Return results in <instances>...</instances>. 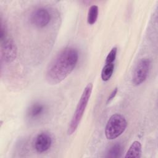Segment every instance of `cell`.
Returning a JSON list of instances; mask_svg holds the SVG:
<instances>
[{
    "label": "cell",
    "instance_id": "cell-1",
    "mask_svg": "<svg viewBox=\"0 0 158 158\" xmlns=\"http://www.w3.org/2000/svg\"><path fill=\"white\" fill-rule=\"evenodd\" d=\"M78 60V52L72 47L60 50L49 63L45 79L49 85H57L65 79L73 71Z\"/></svg>",
    "mask_w": 158,
    "mask_h": 158
},
{
    "label": "cell",
    "instance_id": "cell-2",
    "mask_svg": "<svg viewBox=\"0 0 158 158\" xmlns=\"http://www.w3.org/2000/svg\"><path fill=\"white\" fill-rule=\"evenodd\" d=\"M92 89H93L92 83H88L85 88L83 91V93L80 97V99L78 101L77 106L76 107L75 111L72 118V120L69 125L68 130H67L68 135H70L76 131L81 120V118L83 115L85 109L87 106L88 102L89 101V98L91 94Z\"/></svg>",
    "mask_w": 158,
    "mask_h": 158
},
{
    "label": "cell",
    "instance_id": "cell-3",
    "mask_svg": "<svg viewBox=\"0 0 158 158\" xmlns=\"http://www.w3.org/2000/svg\"><path fill=\"white\" fill-rule=\"evenodd\" d=\"M127 127L125 118L120 114L112 115L107 122L105 128V135L107 139L112 140L121 135Z\"/></svg>",
    "mask_w": 158,
    "mask_h": 158
},
{
    "label": "cell",
    "instance_id": "cell-4",
    "mask_svg": "<svg viewBox=\"0 0 158 158\" xmlns=\"http://www.w3.org/2000/svg\"><path fill=\"white\" fill-rule=\"evenodd\" d=\"M151 68V60L144 57L141 59L136 65L131 77V83L134 86L143 83L147 78Z\"/></svg>",
    "mask_w": 158,
    "mask_h": 158
},
{
    "label": "cell",
    "instance_id": "cell-5",
    "mask_svg": "<svg viewBox=\"0 0 158 158\" xmlns=\"http://www.w3.org/2000/svg\"><path fill=\"white\" fill-rule=\"evenodd\" d=\"M1 56L6 62L14 61L17 56V48L14 40L7 36L1 40Z\"/></svg>",
    "mask_w": 158,
    "mask_h": 158
},
{
    "label": "cell",
    "instance_id": "cell-6",
    "mask_svg": "<svg viewBox=\"0 0 158 158\" xmlns=\"http://www.w3.org/2000/svg\"><path fill=\"white\" fill-rule=\"evenodd\" d=\"M30 20L35 27L43 28L50 22L51 15L46 9L44 7L37 8L31 14Z\"/></svg>",
    "mask_w": 158,
    "mask_h": 158
},
{
    "label": "cell",
    "instance_id": "cell-7",
    "mask_svg": "<svg viewBox=\"0 0 158 158\" xmlns=\"http://www.w3.org/2000/svg\"><path fill=\"white\" fill-rule=\"evenodd\" d=\"M52 144V137L51 135L46 131L39 133L35 138L34 147L38 153H43L47 151Z\"/></svg>",
    "mask_w": 158,
    "mask_h": 158
},
{
    "label": "cell",
    "instance_id": "cell-8",
    "mask_svg": "<svg viewBox=\"0 0 158 158\" xmlns=\"http://www.w3.org/2000/svg\"><path fill=\"white\" fill-rule=\"evenodd\" d=\"M46 110L45 106L41 102L32 104L27 111V115L30 119H36L43 115Z\"/></svg>",
    "mask_w": 158,
    "mask_h": 158
},
{
    "label": "cell",
    "instance_id": "cell-9",
    "mask_svg": "<svg viewBox=\"0 0 158 158\" xmlns=\"http://www.w3.org/2000/svg\"><path fill=\"white\" fill-rule=\"evenodd\" d=\"M141 144L139 141H135L131 144L128 150L127 151L126 155L125 156V158L130 157H136L139 158L141 156Z\"/></svg>",
    "mask_w": 158,
    "mask_h": 158
},
{
    "label": "cell",
    "instance_id": "cell-10",
    "mask_svg": "<svg viewBox=\"0 0 158 158\" xmlns=\"http://www.w3.org/2000/svg\"><path fill=\"white\" fill-rule=\"evenodd\" d=\"M114 69V64H105L101 71V79L104 81H108L112 75Z\"/></svg>",
    "mask_w": 158,
    "mask_h": 158
},
{
    "label": "cell",
    "instance_id": "cell-11",
    "mask_svg": "<svg viewBox=\"0 0 158 158\" xmlns=\"http://www.w3.org/2000/svg\"><path fill=\"white\" fill-rule=\"evenodd\" d=\"M98 7L96 5L91 6L88 10L87 16V22L89 25L94 24L98 19Z\"/></svg>",
    "mask_w": 158,
    "mask_h": 158
},
{
    "label": "cell",
    "instance_id": "cell-12",
    "mask_svg": "<svg viewBox=\"0 0 158 158\" xmlns=\"http://www.w3.org/2000/svg\"><path fill=\"white\" fill-rule=\"evenodd\" d=\"M122 152V147L120 144H115L112 145L108 150L106 157L116 158L119 157L121 156Z\"/></svg>",
    "mask_w": 158,
    "mask_h": 158
},
{
    "label": "cell",
    "instance_id": "cell-13",
    "mask_svg": "<svg viewBox=\"0 0 158 158\" xmlns=\"http://www.w3.org/2000/svg\"><path fill=\"white\" fill-rule=\"evenodd\" d=\"M117 49L116 47L113 48L107 54L106 60H105V64H112L114 63L115 58H116V55H117Z\"/></svg>",
    "mask_w": 158,
    "mask_h": 158
},
{
    "label": "cell",
    "instance_id": "cell-14",
    "mask_svg": "<svg viewBox=\"0 0 158 158\" xmlns=\"http://www.w3.org/2000/svg\"><path fill=\"white\" fill-rule=\"evenodd\" d=\"M117 91H118V88L116 87V88H115L113 90H112V91L111 92V93L110 94V95H109V96L108 97V98H107V104H108V103H109L114 98H115V96H116V94H117Z\"/></svg>",
    "mask_w": 158,
    "mask_h": 158
}]
</instances>
